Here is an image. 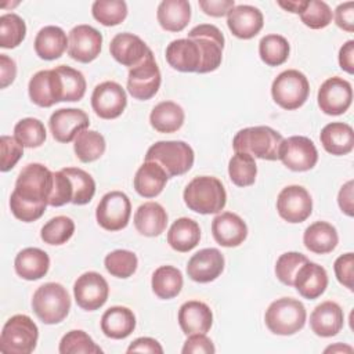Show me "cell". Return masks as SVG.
Here are the masks:
<instances>
[{"label":"cell","instance_id":"18","mask_svg":"<svg viewBox=\"0 0 354 354\" xmlns=\"http://www.w3.org/2000/svg\"><path fill=\"white\" fill-rule=\"evenodd\" d=\"M28 91L32 102L41 108H50L64 98L62 82L55 68L36 72L29 80Z\"/></svg>","mask_w":354,"mask_h":354},{"label":"cell","instance_id":"25","mask_svg":"<svg viewBox=\"0 0 354 354\" xmlns=\"http://www.w3.org/2000/svg\"><path fill=\"white\" fill-rule=\"evenodd\" d=\"M344 325V314L342 307L335 301H322L310 315L311 330L321 337L337 335Z\"/></svg>","mask_w":354,"mask_h":354},{"label":"cell","instance_id":"3","mask_svg":"<svg viewBox=\"0 0 354 354\" xmlns=\"http://www.w3.org/2000/svg\"><path fill=\"white\" fill-rule=\"evenodd\" d=\"M283 137L277 130L268 126H253L239 130L234 140L232 148L235 152H245L253 158L277 160L279 159V148Z\"/></svg>","mask_w":354,"mask_h":354},{"label":"cell","instance_id":"16","mask_svg":"<svg viewBox=\"0 0 354 354\" xmlns=\"http://www.w3.org/2000/svg\"><path fill=\"white\" fill-rule=\"evenodd\" d=\"M126 105L127 95L124 88L112 80L95 86L91 94L93 111L101 119H116L123 113Z\"/></svg>","mask_w":354,"mask_h":354},{"label":"cell","instance_id":"40","mask_svg":"<svg viewBox=\"0 0 354 354\" xmlns=\"http://www.w3.org/2000/svg\"><path fill=\"white\" fill-rule=\"evenodd\" d=\"M289 41L281 35H266L259 43L261 61L268 66H279L289 58Z\"/></svg>","mask_w":354,"mask_h":354},{"label":"cell","instance_id":"57","mask_svg":"<svg viewBox=\"0 0 354 354\" xmlns=\"http://www.w3.org/2000/svg\"><path fill=\"white\" fill-rule=\"evenodd\" d=\"M201 10L210 17H224L230 12L231 8L235 7L234 0H199Z\"/></svg>","mask_w":354,"mask_h":354},{"label":"cell","instance_id":"55","mask_svg":"<svg viewBox=\"0 0 354 354\" xmlns=\"http://www.w3.org/2000/svg\"><path fill=\"white\" fill-rule=\"evenodd\" d=\"M181 351L183 354H212L216 351V348L206 333H192L188 335Z\"/></svg>","mask_w":354,"mask_h":354},{"label":"cell","instance_id":"44","mask_svg":"<svg viewBox=\"0 0 354 354\" xmlns=\"http://www.w3.org/2000/svg\"><path fill=\"white\" fill-rule=\"evenodd\" d=\"M26 36L25 21L14 14L8 12L0 17V47L15 48Z\"/></svg>","mask_w":354,"mask_h":354},{"label":"cell","instance_id":"23","mask_svg":"<svg viewBox=\"0 0 354 354\" xmlns=\"http://www.w3.org/2000/svg\"><path fill=\"white\" fill-rule=\"evenodd\" d=\"M149 51L151 48L141 37L129 32L118 33L109 43V53L113 59L129 68L138 65Z\"/></svg>","mask_w":354,"mask_h":354},{"label":"cell","instance_id":"6","mask_svg":"<svg viewBox=\"0 0 354 354\" xmlns=\"http://www.w3.org/2000/svg\"><path fill=\"white\" fill-rule=\"evenodd\" d=\"M39 339L37 325L25 314L12 315L3 326L0 351L4 354H30Z\"/></svg>","mask_w":354,"mask_h":354},{"label":"cell","instance_id":"54","mask_svg":"<svg viewBox=\"0 0 354 354\" xmlns=\"http://www.w3.org/2000/svg\"><path fill=\"white\" fill-rule=\"evenodd\" d=\"M335 275L337 281L346 286L348 290H353V278H354V254L351 252L342 254L336 259L333 264Z\"/></svg>","mask_w":354,"mask_h":354},{"label":"cell","instance_id":"51","mask_svg":"<svg viewBox=\"0 0 354 354\" xmlns=\"http://www.w3.org/2000/svg\"><path fill=\"white\" fill-rule=\"evenodd\" d=\"M306 261H308V259L299 252H286L281 254L275 263L277 278L282 283L288 286H293L296 272Z\"/></svg>","mask_w":354,"mask_h":354},{"label":"cell","instance_id":"9","mask_svg":"<svg viewBox=\"0 0 354 354\" xmlns=\"http://www.w3.org/2000/svg\"><path fill=\"white\" fill-rule=\"evenodd\" d=\"M160 82V71L151 50L138 65L129 69L127 90L133 98L147 101L158 93Z\"/></svg>","mask_w":354,"mask_h":354},{"label":"cell","instance_id":"43","mask_svg":"<svg viewBox=\"0 0 354 354\" xmlns=\"http://www.w3.org/2000/svg\"><path fill=\"white\" fill-rule=\"evenodd\" d=\"M91 14L101 25L115 26L126 19L127 4L123 0H97L91 6Z\"/></svg>","mask_w":354,"mask_h":354},{"label":"cell","instance_id":"24","mask_svg":"<svg viewBox=\"0 0 354 354\" xmlns=\"http://www.w3.org/2000/svg\"><path fill=\"white\" fill-rule=\"evenodd\" d=\"M212 234L218 245L224 248H235L246 239L248 225L238 214L224 212L213 218Z\"/></svg>","mask_w":354,"mask_h":354},{"label":"cell","instance_id":"13","mask_svg":"<svg viewBox=\"0 0 354 354\" xmlns=\"http://www.w3.org/2000/svg\"><path fill=\"white\" fill-rule=\"evenodd\" d=\"M73 295L77 306L86 311H94L101 308L109 295V286L106 279L95 272L88 271L77 277L73 285Z\"/></svg>","mask_w":354,"mask_h":354},{"label":"cell","instance_id":"12","mask_svg":"<svg viewBox=\"0 0 354 354\" xmlns=\"http://www.w3.org/2000/svg\"><path fill=\"white\" fill-rule=\"evenodd\" d=\"M279 160L292 171H307L317 165L318 151L308 137L292 136L283 138L279 148Z\"/></svg>","mask_w":354,"mask_h":354},{"label":"cell","instance_id":"29","mask_svg":"<svg viewBox=\"0 0 354 354\" xmlns=\"http://www.w3.org/2000/svg\"><path fill=\"white\" fill-rule=\"evenodd\" d=\"M14 267L15 272L21 278L26 281H36L48 272L50 257L39 248H25L17 254Z\"/></svg>","mask_w":354,"mask_h":354},{"label":"cell","instance_id":"19","mask_svg":"<svg viewBox=\"0 0 354 354\" xmlns=\"http://www.w3.org/2000/svg\"><path fill=\"white\" fill-rule=\"evenodd\" d=\"M90 126L88 115L77 108H61L53 112L48 120V127L55 141L71 142L79 133Z\"/></svg>","mask_w":354,"mask_h":354},{"label":"cell","instance_id":"32","mask_svg":"<svg viewBox=\"0 0 354 354\" xmlns=\"http://www.w3.org/2000/svg\"><path fill=\"white\" fill-rule=\"evenodd\" d=\"M136 328L134 313L123 306L109 307L101 317V330L106 337L124 339Z\"/></svg>","mask_w":354,"mask_h":354},{"label":"cell","instance_id":"45","mask_svg":"<svg viewBox=\"0 0 354 354\" xmlns=\"http://www.w3.org/2000/svg\"><path fill=\"white\" fill-rule=\"evenodd\" d=\"M15 140L26 148H37L44 144L47 133L44 124L36 118L21 119L14 127Z\"/></svg>","mask_w":354,"mask_h":354},{"label":"cell","instance_id":"11","mask_svg":"<svg viewBox=\"0 0 354 354\" xmlns=\"http://www.w3.org/2000/svg\"><path fill=\"white\" fill-rule=\"evenodd\" d=\"M188 37L198 41L202 51V68L199 73H207L216 71L221 65L224 36L221 30L212 24L196 25L188 32Z\"/></svg>","mask_w":354,"mask_h":354},{"label":"cell","instance_id":"61","mask_svg":"<svg viewBox=\"0 0 354 354\" xmlns=\"http://www.w3.org/2000/svg\"><path fill=\"white\" fill-rule=\"evenodd\" d=\"M339 65L347 73H354V40H348L342 46L339 51Z\"/></svg>","mask_w":354,"mask_h":354},{"label":"cell","instance_id":"30","mask_svg":"<svg viewBox=\"0 0 354 354\" xmlns=\"http://www.w3.org/2000/svg\"><path fill=\"white\" fill-rule=\"evenodd\" d=\"M167 180L169 176L162 166L145 160L134 176V189L144 198H155L163 191Z\"/></svg>","mask_w":354,"mask_h":354},{"label":"cell","instance_id":"52","mask_svg":"<svg viewBox=\"0 0 354 354\" xmlns=\"http://www.w3.org/2000/svg\"><path fill=\"white\" fill-rule=\"evenodd\" d=\"M73 198V189L69 177L62 171H55L54 173V185H53V192L48 199V205L54 207L64 206L66 203H72Z\"/></svg>","mask_w":354,"mask_h":354},{"label":"cell","instance_id":"63","mask_svg":"<svg viewBox=\"0 0 354 354\" xmlns=\"http://www.w3.org/2000/svg\"><path fill=\"white\" fill-rule=\"evenodd\" d=\"M330 351H332V353H336V351H347V353H351L353 348H351L350 346L337 343V344H335V346H329L328 348H325V353H330Z\"/></svg>","mask_w":354,"mask_h":354},{"label":"cell","instance_id":"4","mask_svg":"<svg viewBox=\"0 0 354 354\" xmlns=\"http://www.w3.org/2000/svg\"><path fill=\"white\" fill-rule=\"evenodd\" d=\"M32 308L43 324H59L71 310L69 293L61 283L47 282L35 290Z\"/></svg>","mask_w":354,"mask_h":354},{"label":"cell","instance_id":"58","mask_svg":"<svg viewBox=\"0 0 354 354\" xmlns=\"http://www.w3.org/2000/svg\"><path fill=\"white\" fill-rule=\"evenodd\" d=\"M127 353H151V354H162L163 347L160 343L152 337H138L130 343L127 347Z\"/></svg>","mask_w":354,"mask_h":354},{"label":"cell","instance_id":"35","mask_svg":"<svg viewBox=\"0 0 354 354\" xmlns=\"http://www.w3.org/2000/svg\"><path fill=\"white\" fill-rule=\"evenodd\" d=\"M339 242L336 228L326 221H315L310 224L303 235L304 246L317 254H326L335 250Z\"/></svg>","mask_w":354,"mask_h":354},{"label":"cell","instance_id":"53","mask_svg":"<svg viewBox=\"0 0 354 354\" xmlns=\"http://www.w3.org/2000/svg\"><path fill=\"white\" fill-rule=\"evenodd\" d=\"M0 147H1L0 170L8 171L17 165V162L24 155V147L15 140V137H10V136H1Z\"/></svg>","mask_w":354,"mask_h":354},{"label":"cell","instance_id":"49","mask_svg":"<svg viewBox=\"0 0 354 354\" xmlns=\"http://www.w3.org/2000/svg\"><path fill=\"white\" fill-rule=\"evenodd\" d=\"M61 354H100L102 348L94 343V340L80 329L69 330L62 336L59 342Z\"/></svg>","mask_w":354,"mask_h":354},{"label":"cell","instance_id":"62","mask_svg":"<svg viewBox=\"0 0 354 354\" xmlns=\"http://www.w3.org/2000/svg\"><path fill=\"white\" fill-rule=\"evenodd\" d=\"M279 7H282L283 10L289 11V12H293V14H300L306 4H307V0H293V1H277Z\"/></svg>","mask_w":354,"mask_h":354},{"label":"cell","instance_id":"39","mask_svg":"<svg viewBox=\"0 0 354 354\" xmlns=\"http://www.w3.org/2000/svg\"><path fill=\"white\" fill-rule=\"evenodd\" d=\"M106 144L101 133L95 130H83L75 138L73 149L77 159L83 163H90L100 159L105 152Z\"/></svg>","mask_w":354,"mask_h":354},{"label":"cell","instance_id":"34","mask_svg":"<svg viewBox=\"0 0 354 354\" xmlns=\"http://www.w3.org/2000/svg\"><path fill=\"white\" fill-rule=\"evenodd\" d=\"M33 46L41 59L53 61L59 58L68 48V37L59 26L48 25L37 32Z\"/></svg>","mask_w":354,"mask_h":354},{"label":"cell","instance_id":"48","mask_svg":"<svg viewBox=\"0 0 354 354\" xmlns=\"http://www.w3.org/2000/svg\"><path fill=\"white\" fill-rule=\"evenodd\" d=\"M104 266L111 275L116 278H129L136 272L138 259L136 253L130 250L118 249L105 256Z\"/></svg>","mask_w":354,"mask_h":354},{"label":"cell","instance_id":"41","mask_svg":"<svg viewBox=\"0 0 354 354\" xmlns=\"http://www.w3.org/2000/svg\"><path fill=\"white\" fill-rule=\"evenodd\" d=\"M230 180L238 187H249L254 184L257 176V165L254 158L245 152H235L228 162Z\"/></svg>","mask_w":354,"mask_h":354},{"label":"cell","instance_id":"38","mask_svg":"<svg viewBox=\"0 0 354 354\" xmlns=\"http://www.w3.org/2000/svg\"><path fill=\"white\" fill-rule=\"evenodd\" d=\"M183 274L173 266H160L152 274V292L163 300L176 297L183 289Z\"/></svg>","mask_w":354,"mask_h":354},{"label":"cell","instance_id":"27","mask_svg":"<svg viewBox=\"0 0 354 354\" xmlns=\"http://www.w3.org/2000/svg\"><path fill=\"white\" fill-rule=\"evenodd\" d=\"M212 324V310L203 301L189 300L178 310V325L187 336L192 333H206L210 330Z\"/></svg>","mask_w":354,"mask_h":354},{"label":"cell","instance_id":"7","mask_svg":"<svg viewBox=\"0 0 354 354\" xmlns=\"http://www.w3.org/2000/svg\"><path fill=\"white\" fill-rule=\"evenodd\" d=\"M194 159V149L184 141H158L148 148L145 155V160L162 166L169 178L187 173Z\"/></svg>","mask_w":354,"mask_h":354},{"label":"cell","instance_id":"28","mask_svg":"<svg viewBox=\"0 0 354 354\" xmlns=\"http://www.w3.org/2000/svg\"><path fill=\"white\" fill-rule=\"evenodd\" d=\"M321 144L328 153L342 156L347 155L354 148L353 127L343 122L328 123L319 134Z\"/></svg>","mask_w":354,"mask_h":354},{"label":"cell","instance_id":"8","mask_svg":"<svg viewBox=\"0 0 354 354\" xmlns=\"http://www.w3.org/2000/svg\"><path fill=\"white\" fill-rule=\"evenodd\" d=\"M310 83L304 73L297 69L281 72L271 84L272 100L283 109L300 108L308 98Z\"/></svg>","mask_w":354,"mask_h":354},{"label":"cell","instance_id":"31","mask_svg":"<svg viewBox=\"0 0 354 354\" xmlns=\"http://www.w3.org/2000/svg\"><path fill=\"white\" fill-rule=\"evenodd\" d=\"M167 225V213L158 202H145L134 213V227L144 236H158Z\"/></svg>","mask_w":354,"mask_h":354},{"label":"cell","instance_id":"46","mask_svg":"<svg viewBox=\"0 0 354 354\" xmlns=\"http://www.w3.org/2000/svg\"><path fill=\"white\" fill-rule=\"evenodd\" d=\"M73 232L75 223L71 217L55 216L41 227L40 238L48 245H62L72 238Z\"/></svg>","mask_w":354,"mask_h":354},{"label":"cell","instance_id":"22","mask_svg":"<svg viewBox=\"0 0 354 354\" xmlns=\"http://www.w3.org/2000/svg\"><path fill=\"white\" fill-rule=\"evenodd\" d=\"M227 25L235 37L249 40L263 29L264 18L257 7L239 4L227 14Z\"/></svg>","mask_w":354,"mask_h":354},{"label":"cell","instance_id":"37","mask_svg":"<svg viewBox=\"0 0 354 354\" xmlns=\"http://www.w3.org/2000/svg\"><path fill=\"white\" fill-rule=\"evenodd\" d=\"M185 113L173 101H162L153 106L149 115L151 126L159 133H174L184 124Z\"/></svg>","mask_w":354,"mask_h":354},{"label":"cell","instance_id":"1","mask_svg":"<svg viewBox=\"0 0 354 354\" xmlns=\"http://www.w3.org/2000/svg\"><path fill=\"white\" fill-rule=\"evenodd\" d=\"M54 173L41 163H29L18 174L10 196L11 213L24 223L39 220L48 205Z\"/></svg>","mask_w":354,"mask_h":354},{"label":"cell","instance_id":"50","mask_svg":"<svg viewBox=\"0 0 354 354\" xmlns=\"http://www.w3.org/2000/svg\"><path fill=\"white\" fill-rule=\"evenodd\" d=\"M333 14L330 7L321 0H307L304 10L300 12L301 22L310 29H322L332 22Z\"/></svg>","mask_w":354,"mask_h":354},{"label":"cell","instance_id":"33","mask_svg":"<svg viewBox=\"0 0 354 354\" xmlns=\"http://www.w3.org/2000/svg\"><path fill=\"white\" fill-rule=\"evenodd\" d=\"M156 18L167 32H181L189 24L191 6L187 0H163L158 6Z\"/></svg>","mask_w":354,"mask_h":354},{"label":"cell","instance_id":"17","mask_svg":"<svg viewBox=\"0 0 354 354\" xmlns=\"http://www.w3.org/2000/svg\"><path fill=\"white\" fill-rule=\"evenodd\" d=\"M102 47V35L90 25H77L68 35V55L82 64L94 61Z\"/></svg>","mask_w":354,"mask_h":354},{"label":"cell","instance_id":"10","mask_svg":"<svg viewBox=\"0 0 354 354\" xmlns=\"http://www.w3.org/2000/svg\"><path fill=\"white\" fill-rule=\"evenodd\" d=\"M131 216V203L129 196L122 191L106 192L95 210V218L100 227L106 231L123 230Z\"/></svg>","mask_w":354,"mask_h":354},{"label":"cell","instance_id":"21","mask_svg":"<svg viewBox=\"0 0 354 354\" xmlns=\"http://www.w3.org/2000/svg\"><path fill=\"white\" fill-rule=\"evenodd\" d=\"M167 64L180 72H198L202 68V51L194 39H177L166 47Z\"/></svg>","mask_w":354,"mask_h":354},{"label":"cell","instance_id":"56","mask_svg":"<svg viewBox=\"0 0 354 354\" xmlns=\"http://www.w3.org/2000/svg\"><path fill=\"white\" fill-rule=\"evenodd\" d=\"M335 22L340 29L348 33L354 32V3L353 1H346L336 7Z\"/></svg>","mask_w":354,"mask_h":354},{"label":"cell","instance_id":"20","mask_svg":"<svg viewBox=\"0 0 354 354\" xmlns=\"http://www.w3.org/2000/svg\"><path fill=\"white\" fill-rule=\"evenodd\" d=\"M224 270V256L216 248L201 249L191 256L187 264L188 277L199 283L217 279Z\"/></svg>","mask_w":354,"mask_h":354},{"label":"cell","instance_id":"47","mask_svg":"<svg viewBox=\"0 0 354 354\" xmlns=\"http://www.w3.org/2000/svg\"><path fill=\"white\" fill-rule=\"evenodd\" d=\"M55 71L58 72L62 82V91H64L62 101H68V102L80 101L86 93V79L83 73L66 65L55 66Z\"/></svg>","mask_w":354,"mask_h":354},{"label":"cell","instance_id":"15","mask_svg":"<svg viewBox=\"0 0 354 354\" xmlns=\"http://www.w3.org/2000/svg\"><path fill=\"white\" fill-rule=\"evenodd\" d=\"M351 101V84L340 76L326 79L318 90V106L326 115L337 116L344 113L350 108Z\"/></svg>","mask_w":354,"mask_h":354},{"label":"cell","instance_id":"36","mask_svg":"<svg viewBox=\"0 0 354 354\" xmlns=\"http://www.w3.org/2000/svg\"><path fill=\"white\" fill-rule=\"evenodd\" d=\"M201 239L199 224L188 217L177 218L167 232V243L176 252H189L192 250Z\"/></svg>","mask_w":354,"mask_h":354},{"label":"cell","instance_id":"60","mask_svg":"<svg viewBox=\"0 0 354 354\" xmlns=\"http://www.w3.org/2000/svg\"><path fill=\"white\" fill-rule=\"evenodd\" d=\"M353 187L354 183L353 180L347 181L339 191V196H337V203L339 207L342 209V212L347 216H353L354 214V207H353Z\"/></svg>","mask_w":354,"mask_h":354},{"label":"cell","instance_id":"59","mask_svg":"<svg viewBox=\"0 0 354 354\" xmlns=\"http://www.w3.org/2000/svg\"><path fill=\"white\" fill-rule=\"evenodd\" d=\"M17 76V65L12 58L7 57L6 54H0V79H1V88H6L8 84L14 82Z\"/></svg>","mask_w":354,"mask_h":354},{"label":"cell","instance_id":"5","mask_svg":"<svg viewBox=\"0 0 354 354\" xmlns=\"http://www.w3.org/2000/svg\"><path fill=\"white\" fill-rule=\"evenodd\" d=\"M307 318L306 307L292 297H281L272 301L266 310L264 321L274 335L289 336L303 329Z\"/></svg>","mask_w":354,"mask_h":354},{"label":"cell","instance_id":"26","mask_svg":"<svg viewBox=\"0 0 354 354\" xmlns=\"http://www.w3.org/2000/svg\"><path fill=\"white\" fill-rule=\"evenodd\" d=\"M293 286L300 296L308 300L319 297L328 286L326 270L313 261H306L296 272Z\"/></svg>","mask_w":354,"mask_h":354},{"label":"cell","instance_id":"14","mask_svg":"<svg viewBox=\"0 0 354 354\" xmlns=\"http://www.w3.org/2000/svg\"><path fill=\"white\" fill-rule=\"evenodd\" d=\"M277 210L288 223H303L313 212L311 195L301 185H288L278 194Z\"/></svg>","mask_w":354,"mask_h":354},{"label":"cell","instance_id":"42","mask_svg":"<svg viewBox=\"0 0 354 354\" xmlns=\"http://www.w3.org/2000/svg\"><path fill=\"white\" fill-rule=\"evenodd\" d=\"M71 180L73 189V205H86L88 203L95 194V181L94 178L79 167H64L61 169Z\"/></svg>","mask_w":354,"mask_h":354},{"label":"cell","instance_id":"2","mask_svg":"<svg viewBox=\"0 0 354 354\" xmlns=\"http://www.w3.org/2000/svg\"><path fill=\"white\" fill-rule=\"evenodd\" d=\"M183 198L189 210L201 214L220 213L227 202L223 183L213 176L192 178L185 187Z\"/></svg>","mask_w":354,"mask_h":354}]
</instances>
